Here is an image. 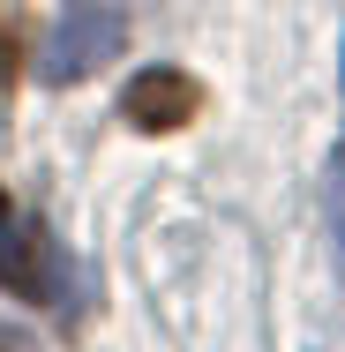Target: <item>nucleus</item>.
<instances>
[{"mask_svg": "<svg viewBox=\"0 0 345 352\" xmlns=\"http://www.w3.org/2000/svg\"><path fill=\"white\" fill-rule=\"evenodd\" d=\"M121 38H128V15H121V8H68V15L53 23L45 53H38V75H45V82H83L98 60L121 53Z\"/></svg>", "mask_w": 345, "mask_h": 352, "instance_id": "1", "label": "nucleus"}, {"mask_svg": "<svg viewBox=\"0 0 345 352\" xmlns=\"http://www.w3.org/2000/svg\"><path fill=\"white\" fill-rule=\"evenodd\" d=\"M121 113L136 120V128H188L196 113H203V82L196 75H180V68H143L128 90H121Z\"/></svg>", "mask_w": 345, "mask_h": 352, "instance_id": "2", "label": "nucleus"}, {"mask_svg": "<svg viewBox=\"0 0 345 352\" xmlns=\"http://www.w3.org/2000/svg\"><path fill=\"white\" fill-rule=\"evenodd\" d=\"M331 225H338V248H345V142L331 157Z\"/></svg>", "mask_w": 345, "mask_h": 352, "instance_id": "3", "label": "nucleus"}, {"mask_svg": "<svg viewBox=\"0 0 345 352\" xmlns=\"http://www.w3.org/2000/svg\"><path fill=\"white\" fill-rule=\"evenodd\" d=\"M8 255H15V240H8V203H0V270H8Z\"/></svg>", "mask_w": 345, "mask_h": 352, "instance_id": "4", "label": "nucleus"}, {"mask_svg": "<svg viewBox=\"0 0 345 352\" xmlns=\"http://www.w3.org/2000/svg\"><path fill=\"white\" fill-rule=\"evenodd\" d=\"M0 75H8V45H0Z\"/></svg>", "mask_w": 345, "mask_h": 352, "instance_id": "5", "label": "nucleus"}, {"mask_svg": "<svg viewBox=\"0 0 345 352\" xmlns=\"http://www.w3.org/2000/svg\"><path fill=\"white\" fill-rule=\"evenodd\" d=\"M0 352H8V345H0Z\"/></svg>", "mask_w": 345, "mask_h": 352, "instance_id": "6", "label": "nucleus"}]
</instances>
